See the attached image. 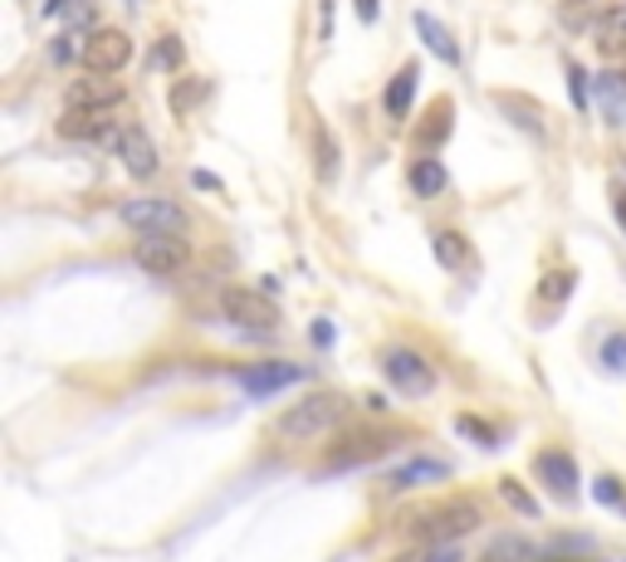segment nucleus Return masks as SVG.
I'll return each mask as SVG.
<instances>
[{
  "label": "nucleus",
  "mask_w": 626,
  "mask_h": 562,
  "mask_svg": "<svg viewBox=\"0 0 626 562\" xmlns=\"http://www.w3.org/2000/svg\"><path fill=\"white\" fill-rule=\"evenodd\" d=\"M348 421H352V401L342 397V391L318 387V391L299 397L285 415H279L275 431H279V440H314L324 431H338V425H348Z\"/></svg>",
  "instance_id": "nucleus-1"
},
{
  "label": "nucleus",
  "mask_w": 626,
  "mask_h": 562,
  "mask_svg": "<svg viewBox=\"0 0 626 562\" xmlns=\"http://www.w3.org/2000/svg\"><path fill=\"white\" fill-rule=\"evenodd\" d=\"M401 445V431H387V425H362V431L342 435L338 445H328L324 455V474H342V470H358V464H372L391 455Z\"/></svg>",
  "instance_id": "nucleus-2"
},
{
  "label": "nucleus",
  "mask_w": 626,
  "mask_h": 562,
  "mask_svg": "<svg viewBox=\"0 0 626 562\" xmlns=\"http://www.w3.org/2000/svg\"><path fill=\"white\" fill-rule=\"evenodd\" d=\"M480 529V504L475 499H446L440 509H426L421 519L411 523V533L421 538V543H460V538H470Z\"/></svg>",
  "instance_id": "nucleus-3"
},
{
  "label": "nucleus",
  "mask_w": 626,
  "mask_h": 562,
  "mask_svg": "<svg viewBox=\"0 0 626 562\" xmlns=\"http://www.w3.org/2000/svg\"><path fill=\"white\" fill-rule=\"evenodd\" d=\"M118 220L138 235H181L187 230V211H181L171 195H142V201H128L118 211Z\"/></svg>",
  "instance_id": "nucleus-4"
},
{
  "label": "nucleus",
  "mask_w": 626,
  "mask_h": 562,
  "mask_svg": "<svg viewBox=\"0 0 626 562\" xmlns=\"http://www.w3.org/2000/svg\"><path fill=\"white\" fill-rule=\"evenodd\" d=\"M377 367H382V377L401 391V397H431L436 391V367L426 358H416L411 348H382Z\"/></svg>",
  "instance_id": "nucleus-5"
},
{
  "label": "nucleus",
  "mask_w": 626,
  "mask_h": 562,
  "mask_svg": "<svg viewBox=\"0 0 626 562\" xmlns=\"http://www.w3.org/2000/svg\"><path fill=\"white\" fill-rule=\"evenodd\" d=\"M142 274H157V279H171L191 264V244L181 235H138V250H132Z\"/></svg>",
  "instance_id": "nucleus-6"
},
{
  "label": "nucleus",
  "mask_w": 626,
  "mask_h": 562,
  "mask_svg": "<svg viewBox=\"0 0 626 562\" xmlns=\"http://www.w3.org/2000/svg\"><path fill=\"white\" fill-rule=\"evenodd\" d=\"M534 474L558 504H578V489H583V474H578V460L568 450H538L534 455Z\"/></svg>",
  "instance_id": "nucleus-7"
},
{
  "label": "nucleus",
  "mask_w": 626,
  "mask_h": 562,
  "mask_svg": "<svg viewBox=\"0 0 626 562\" xmlns=\"http://www.w3.org/2000/svg\"><path fill=\"white\" fill-rule=\"evenodd\" d=\"M294 382H309V372H304L299 362H250V367H236V387L245 397H275V391H285Z\"/></svg>",
  "instance_id": "nucleus-8"
},
{
  "label": "nucleus",
  "mask_w": 626,
  "mask_h": 562,
  "mask_svg": "<svg viewBox=\"0 0 626 562\" xmlns=\"http://www.w3.org/2000/svg\"><path fill=\"white\" fill-rule=\"evenodd\" d=\"M79 59H83V69H89V73H118V69H128L132 34L128 30H93L89 40H83Z\"/></svg>",
  "instance_id": "nucleus-9"
},
{
  "label": "nucleus",
  "mask_w": 626,
  "mask_h": 562,
  "mask_svg": "<svg viewBox=\"0 0 626 562\" xmlns=\"http://www.w3.org/2000/svg\"><path fill=\"white\" fill-rule=\"evenodd\" d=\"M113 128V108H64V118H59V138L69 142H108V152H113L118 142Z\"/></svg>",
  "instance_id": "nucleus-10"
},
{
  "label": "nucleus",
  "mask_w": 626,
  "mask_h": 562,
  "mask_svg": "<svg viewBox=\"0 0 626 562\" xmlns=\"http://www.w3.org/2000/svg\"><path fill=\"white\" fill-rule=\"evenodd\" d=\"M226 318L236 328H245V333H255V338L269 333V328H279V309L255 289H230L226 293Z\"/></svg>",
  "instance_id": "nucleus-11"
},
{
  "label": "nucleus",
  "mask_w": 626,
  "mask_h": 562,
  "mask_svg": "<svg viewBox=\"0 0 626 562\" xmlns=\"http://www.w3.org/2000/svg\"><path fill=\"white\" fill-rule=\"evenodd\" d=\"M113 152L122 157V167H128L138 181H152L157 171H162V157H157V147H152V138H147L142 128H122Z\"/></svg>",
  "instance_id": "nucleus-12"
},
{
  "label": "nucleus",
  "mask_w": 626,
  "mask_h": 562,
  "mask_svg": "<svg viewBox=\"0 0 626 562\" xmlns=\"http://www.w3.org/2000/svg\"><path fill=\"white\" fill-rule=\"evenodd\" d=\"M309 157H314V177L324 181V187H334L338 171H342V152H338L334 128H328L324 118H314V122H309Z\"/></svg>",
  "instance_id": "nucleus-13"
},
{
  "label": "nucleus",
  "mask_w": 626,
  "mask_h": 562,
  "mask_svg": "<svg viewBox=\"0 0 626 562\" xmlns=\"http://www.w3.org/2000/svg\"><path fill=\"white\" fill-rule=\"evenodd\" d=\"M416 83H421V69H416V64H401V69H397V79L387 83V93H382V113H387L391 122L411 118V108H416Z\"/></svg>",
  "instance_id": "nucleus-14"
},
{
  "label": "nucleus",
  "mask_w": 626,
  "mask_h": 562,
  "mask_svg": "<svg viewBox=\"0 0 626 562\" xmlns=\"http://www.w3.org/2000/svg\"><path fill=\"white\" fill-rule=\"evenodd\" d=\"M450 470H456V464H450L446 455H416V460H407V464H397V470H391V489H407V484H431V480H450Z\"/></svg>",
  "instance_id": "nucleus-15"
},
{
  "label": "nucleus",
  "mask_w": 626,
  "mask_h": 562,
  "mask_svg": "<svg viewBox=\"0 0 626 562\" xmlns=\"http://www.w3.org/2000/svg\"><path fill=\"white\" fill-rule=\"evenodd\" d=\"M495 103H499V113H505L519 132H529L534 142L548 138V128H544V118H538V103H534V98H524V93H495Z\"/></svg>",
  "instance_id": "nucleus-16"
},
{
  "label": "nucleus",
  "mask_w": 626,
  "mask_h": 562,
  "mask_svg": "<svg viewBox=\"0 0 626 562\" xmlns=\"http://www.w3.org/2000/svg\"><path fill=\"white\" fill-rule=\"evenodd\" d=\"M411 24H416V34H421V44L431 49V54L440 59V64H460V44L450 40V30L440 24L436 16H426V10H416L411 16Z\"/></svg>",
  "instance_id": "nucleus-17"
},
{
  "label": "nucleus",
  "mask_w": 626,
  "mask_h": 562,
  "mask_svg": "<svg viewBox=\"0 0 626 562\" xmlns=\"http://www.w3.org/2000/svg\"><path fill=\"white\" fill-rule=\"evenodd\" d=\"M118 98H122V89L113 83V73H93V79L69 89V108H113Z\"/></svg>",
  "instance_id": "nucleus-18"
},
{
  "label": "nucleus",
  "mask_w": 626,
  "mask_h": 562,
  "mask_svg": "<svg viewBox=\"0 0 626 562\" xmlns=\"http://www.w3.org/2000/svg\"><path fill=\"white\" fill-rule=\"evenodd\" d=\"M431 250H436V260L446 264L450 274H460V269L475 264V250H470V240H465L460 230H436V235H431Z\"/></svg>",
  "instance_id": "nucleus-19"
},
{
  "label": "nucleus",
  "mask_w": 626,
  "mask_h": 562,
  "mask_svg": "<svg viewBox=\"0 0 626 562\" xmlns=\"http://www.w3.org/2000/svg\"><path fill=\"white\" fill-rule=\"evenodd\" d=\"M450 128H456V108H450V98H436V113L416 128V147H426V152H436V147H446Z\"/></svg>",
  "instance_id": "nucleus-20"
},
{
  "label": "nucleus",
  "mask_w": 626,
  "mask_h": 562,
  "mask_svg": "<svg viewBox=\"0 0 626 562\" xmlns=\"http://www.w3.org/2000/svg\"><path fill=\"white\" fill-rule=\"evenodd\" d=\"M407 181H411V191L421 195V201H431V195H440L450 187V177H446V167L436 162V152H426L421 162H411V171H407Z\"/></svg>",
  "instance_id": "nucleus-21"
},
{
  "label": "nucleus",
  "mask_w": 626,
  "mask_h": 562,
  "mask_svg": "<svg viewBox=\"0 0 626 562\" xmlns=\"http://www.w3.org/2000/svg\"><path fill=\"white\" fill-rule=\"evenodd\" d=\"M597 108L607 113L612 128H626V73H603L597 79Z\"/></svg>",
  "instance_id": "nucleus-22"
},
{
  "label": "nucleus",
  "mask_w": 626,
  "mask_h": 562,
  "mask_svg": "<svg viewBox=\"0 0 626 562\" xmlns=\"http://www.w3.org/2000/svg\"><path fill=\"white\" fill-rule=\"evenodd\" d=\"M554 16L568 34H587V30H597V0H558Z\"/></svg>",
  "instance_id": "nucleus-23"
},
{
  "label": "nucleus",
  "mask_w": 626,
  "mask_h": 562,
  "mask_svg": "<svg viewBox=\"0 0 626 562\" xmlns=\"http://www.w3.org/2000/svg\"><path fill=\"white\" fill-rule=\"evenodd\" d=\"M181 64H187V49H181L177 34H162V40L147 49V69L152 73H177Z\"/></svg>",
  "instance_id": "nucleus-24"
},
{
  "label": "nucleus",
  "mask_w": 626,
  "mask_h": 562,
  "mask_svg": "<svg viewBox=\"0 0 626 562\" xmlns=\"http://www.w3.org/2000/svg\"><path fill=\"white\" fill-rule=\"evenodd\" d=\"M456 431L470 440V445H485V450H499V445H505V431L485 425V415H456Z\"/></svg>",
  "instance_id": "nucleus-25"
},
{
  "label": "nucleus",
  "mask_w": 626,
  "mask_h": 562,
  "mask_svg": "<svg viewBox=\"0 0 626 562\" xmlns=\"http://www.w3.org/2000/svg\"><path fill=\"white\" fill-rule=\"evenodd\" d=\"M568 293H573V269H558V274H548L544 284H538V303H548V318H558Z\"/></svg>",
  "instance_id": "nucleus-26"
},
{
  "label": "nucleus",
  "mask_w": 626,
  "mask_h": 562,
  "mask_svg": "<svg viewBox=\"0 0 626 562\" xmlns=\"http://www.w3.org/2000/svg\"><path fill=\"white\" fill-rule=\"evenodd\" d=\"M499 494H505V504L514 513H524V519H538V504L529 499V489H524L519 480H499Z\"/></svg>",
  "instance_id": "nucleus-27"
},
{
  "label": "nucleus",
  "mask_w": 626,
  "mask_h": 562,
  "mask_svg": "<svg viewBox=\"0 0 626 562\" xmlns=\"http://www.w3.org/2000/svg\"><path fill=\"white\" fill-rule=\"evenodd\" d=\"M201 98H206V83L181 79L177 89H171V113H177V118H187V113H191V103H201Z\"/></svg>",
  "instance_id": "nucleus-28"
},
{
  "label": "nucleus",
  "mask_w": 626,
  "mask_h": 562,
  "mask_svg": "<svg viewBox=\"0 0 626 562\" xmlns=\"http://www.w3.org/2000/svg\"><path fill=\"white\" fill-rule=\"evenodd\" d=\"M597 358H603L607 372H626V333H612L607 342H597Z\"/></svg>",
  "instance_id": "nucleus-29"
},
{
  "label": "nucleus",
  "mask_w": 626,
  "mask_h": 562,
  "mask_svg": "<svg viewBox=\"0 0 626 562\" xmlns=\"http://www.w3.org/2000/svg\"><path fill=\"white\" fill-rule=\"evenodd\" d=\"M568 93H573V108L587 113V103H593V83H587V69L583 64H568Z\"/></svg>",
  "instance_id": "nucleus-30"
},
{
  "label": "nucleus",
  "mask_w": 626,
  "mask_h": 562,
  "mask_svg": "<svg viewBox=\"0 0 626 562\" xmlns=\"http://www.w3.org/2000/svg\"><path fill=\"white\" fill-rule=\"evenodd\" d=\"M593 494H597V504H607V509H622L626 504V489H622L617 474H597Z\"/></svg>",
  "instance_id": "nucleus-31"
},
{
  "label": "nucleus",
  "mask_w": 626,
  "mask_h": 562,
  "mask_svg": "<svg viewBox=\"0 0 626 562\" xmlns=\"http://www.w3.org/2000/svg\"><path fill=\"white\" fill-rule=\"evenodd\" d=\"M309 338H314V348H334L338 328L328 323V318H314V323H309Z\"/></svg>",
  "instance_id": "nucleus-32"
},
{
  "label": "nucleus",
  "mask_w": 626,
  "mask_h": 562,
  "mask_svg": "<svg viewBox=\"0 0 626 562\" xmlns=\"http://www.w3.org/2000/svg\"><path fill=\"white\" fill-rule=\"evenodd\" d=\"M191 187L196 191H220V177L216 171H191Z\"/></svg>",
  "instance_id": "nucleus-33"
},
{
  "label": "nucleus",
  "mask_w": 626,
  "mask_h": 562,
  "mask_svg": "<svg viewBox=\"0 0 626 562\" xmlns=\"http://www.w3.org/2000/svg\"><path fill=\"white\" fill-rule=\"evenodd\" d=\"M426 562H460V553H456V543H436L431 553H426Z\"/></svg>",
  "instance_id": "nucleus-34"
},
{
  "label": "nucleus",
  "mask_w": 626,
  "mask_h": 562,
  "mask_svg": "<svg viewBox=\"0 0 626 562\" xmlns=\"http://www.w3.org/2000/svg\"><path fill=\"white\" fill-rule=\"evenodd\" d=\"M612 211H617V225L626 230V191L622 187H612Z\"/></svg>",
  "instance_id": "nucleus-35"
},
{
  "label": "nucleus",
  "mask_w": 626,
  "mask_h": 562,
  "mask_svg": "<svg viewBox=\"0 0 626 562\" xmlns=\"http://www.w3.org/2000/svg\"><path fill=\"white\" fill-rule=\"evenodd\" d=\"M49 54H54V64H69V59H73V44H69V40H54V49H49Z\"/></svg>",
  "instance_id": "nucleus-36"
},
{
  "label": "nucleus",
  "mask_w": 626,
  "mask_h": 562,
  "mask_svg": "<svg viewBox=\"0 0 626 562\" xmlns=\"http://www.w3.org/2000/svg\"><path fill=\"white\" fill-rule=\"evenodd\" d=\"M358 16H362V24H372L377 20V0H358Z\"/></svg>",
  "instance_id": "nucleus-37"
},
{
  "label": "nucleus",
  "mask_w": 626,
  "mask_h": 562,
  "mask_svg": "<svg viewBox=\"0 0 626 562\" xmlns=\"http://www.w3.org/2000/svg\"><path fill=\"white\" fill-rule=\"evenodd\" d=\"M64 10V0H44V16H59Z\"/></svg>",
  "instance_id": "nucleus-38"
},
{
  "label": "nucleus",
  "mask_w": 626,
  "mask_h": 562,
  "mask_svg": "<svg viewBox=\"0 0 626 562\" xmlns=\"http://www.w3.org/2000/svg\"><path fill=\"white\" fill-rule=\"evenodd\" d=\"M622 513H626V504H622Z\"/></svg>",
  "instance_id": "nucleus-39"
},
{
  "label": "nucleus",
  "mask_w": 626,
  "mask_h": 562,
  "mask_svg": "<svg viewBox=\"0 0 626 562\" xmlns=\"http://www.w3.org/2000/svg\"><path fill=\"white\" fill-rule=\"evenodd\" d=\"M401 562H407V558H401Z\"/></svg>",
  "instance_id": "nucleus-40"
},
{
  "label": "nucleus",
  "mask_w": 626,
  "mask_h": 562,
  "mask_svg": "<svg viewBox=\"0 0 626 562\" xmlns=\"http://www.w3.org/2000/svg\"><path fill=\"white\" fill-rule=\"evenodd\" d=\"M622 16H626V10H622Z\"/></svg>",
  "instance_id": "nucleus-41"
}]
</instances>
